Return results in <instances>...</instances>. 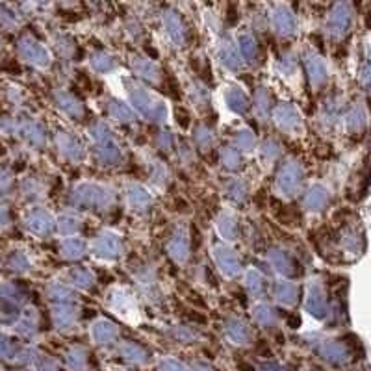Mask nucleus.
<instances>
[{"mask_svg":"<svg viewBox=\"0 0 371 371\" xmlns=\"http://www.w3.org/2000/svg\"><path fill=\"white\" fill-rule=\"evenodd\" d=\"M330 30L336 35L345 34L351 26V9L347 4H338L332 13H330V21H329Z\"/></svg>","mask_w":371,"mask_h":371,"instance_id":"1","label":"nucleus"},{"mask_svg":"<svg viewBox=\"0 0 371 371\" xmlns=\"http://www.w3.org/2000/svg\"><path fill=\"white\" fill-rule=\"evenodd\" d=\"M273 24L275 28L282 32V34H292L295 28V21H294V15L288 11V7L280 6L277 7L273 11Z\"/></svg>","mask_w":371,"mask_h":371,"instance_id":"2","label":"nucleus"},{"mask_svg":"<svg viewBox=\"0 0 371 371\" xmlns=\"http://www.w3.org/2000/svg\"><path fill=\"white\" fill-rule=\"evenodd\" d=\"M347 125H349V130H353V132H360V130H364L366 112H364L362 106H355V108H351L349 113H347Z\"/></svg>","mask_w":371,"mask_h":371,"instance_id":"3","label":"nucleus"},{"mask_svg":"<svg viewBox=\"0 0 371 371\" xmlns=\"http://www.w3.org/2000/svg\"><path fill=\"white\" fill-rule=\"evenodd\" d=\"M327 201H329V195H327V191L321 188V186H315L312 191H310L308 195V204L310 208H315V210H321L323 206L327 204Z\"/></svg>","mask_w":371,"mask_h":371,"instance_id":"4","label":"nucleus"},{"mask_svg":"<svg viewBox=\"0 0 371 371\" xmlns=\"http://www.w3.org/2000/svg\"><path fill=\"white\" fill-rule=\"evenodd\" d=\"M165 26H167L169 34L175 37V41H180V35H182V24H180V19H178L175 13L165 15Z\"/></svg>","mask_w":371,"mask_h":371,"instance_id":"5","label":"nucleus"},{"mask_svg":"<svg viewBox=\"0 0 371 371\" xmlns=\"http://www.w3.org/2000/svg\"><path fill=\"white\" fill-rule=\"evenodd\" d=\"M360 82L366 87V91L371 93V65H364L360 69Z\"/></svg>","mask_w":371,"mask_h":371,"instance_id":"6","label":"nucleus"},{"mask_svg":"<svg viewBox=\"0 0 371 371\" xmlns=\"http://www.w3.org/2000/svg\"><path fill=\"white\" fill-rule=\"evenodd\" d=\"M241 49H243V52H245L247 56H251L252 52H254V41H252L249 35L241 37Z\"/></svg>","mask_w":371,"mask_h":371,"instance_id":"7","label":"nucleus"}]
</instances>
